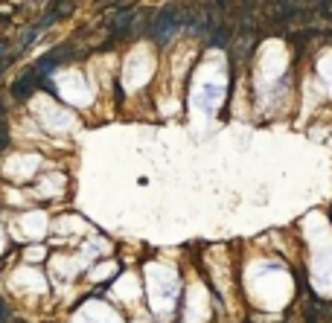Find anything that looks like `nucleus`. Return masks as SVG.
<instances>
[{"label": "nucleus", "instance_id": "obj_2", "mask_svg": "<svg viewBox=\"0 0 332 323\" xmlns=\"http://www.w3.org/2000/svg\"><path fill=\"white\" fill-rule=\"evenodd\" d=\"M64 58H67V50H64V47H58V50L47 52V55H44V58H41V61H38V64H35L32 70H35L38 76H44V73H50L52 67H58V64H61Z\"/></svg>", "mask_w": 332, "mask_h": 323}, {"label": "nucleus", "instance_id": "obj_5", "mask_svg": "<svg viewBox=\"0 0 332 323\" xmlns=\"http://www.w3.org/2000/svg\"><path fill=\"white\" fill-rule=\"evenodd\" d=\"M6 143H9V131H6V122L0 119V152L6 149Z\"/></svg>", "mask_w": 332, "mask_h": 323}, {"label": "nucleus", "instance_id": "obj_1", "mask_svg": "<svg viewBox=\"0 0 332 323\" xmlns=\"http://www.w3.org/2000/svg\"><path fill=\"white\" fill-rule=\"evenodd\" d=\"M181 23H187V17L181 15V9H178V6H169V9H163V12L155 17L152 32H155V38L163 44V41H169V38H172V32H175Z\"/></svg>", "mask_w": 332, "mask_h": 323}, {"label": "nucleus", "instance_id": "obj_6", "mask_svg": "<svg viewBox=\"0 0 332 323\" xmlns=\"http://www.w3.org/2000/svg\"><path fill=\"white\" fill-rule=\"evenodd\" d=\"M0 323H9V309H6L3 300H0Z\"/></svg>", "mask_w": 332, "mask_h": 323}, {"label": "nucleus", "instance_id": "obj_4", "mask_svg": "<svg viewBox=\"0 0 332 323\" xmlns=\"http://www.w3.org/2000/svg\"><path fill=\"white\" fill-rule=\"evenodd\" d=\"M230 32H233V29H230L227 23H219V29H216V32H213V38H210V41H213V47H225V44L230 41Z\"/></svg>", "mask_w": 332, "mask_h": 323}, {"label": "nucleus", "instance_id": "obj_3", "mask_svg": "<svg viewBox=\"0 0 332 323\" xmlns=\"http://www.w3.org/2000/svg\"><path fill=\"white\" fill-rule=\"evenodd\" d=\"M38 79H41V76H38L35 70H29L26 76H20V79L15 82V87H12V93H15L17 99H23V96H29V93L35 90V85H38Z\"/></svg>", "mask_w": 332, "mask_h": 323}]
</instances>
